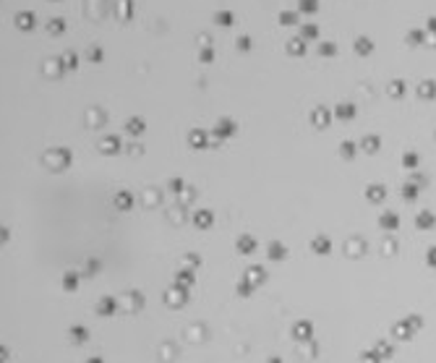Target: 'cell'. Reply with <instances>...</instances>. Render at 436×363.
Wrapping results in <instances>:
<instances>
[{"mask_svg": "<svg viewBox=\"0 0 436 363\" xmlns=\"http://www.w3.org/2000/svg\"><path fill=\"white\" fill-rule=\"evenodd\" d=\"M269 363H282V361L277 358V355H274V358H269Z\"/></svg>", "mask_w": 436, "mask_h": 363, "instance_id": "cell-6", "label": "cell"}, {"mask_svg": "<svg viewBox=\"0 0 436 363\" xmlns=\"http://www.w3.org/2000/svg\"><path fill=\"white\" fill-rule=\"evenodd\" d=\"M87 363H102V361H99V358H89Z\"/></svg>", "mask_w": 436, "mask_h": 363, "instance_id": "cell-7", "label": "cell"}, {"mask_svg": "<svg viewBox=\"0 0 436 363\" xmlns=\"http://www.w3.org/2000/svg\"><path fill=\"white\" fill-rule=\"evenodd\" d=\"M238 246H240V251H251V248H254V240H246V238H243Z\"/></svg>", "mask_w": 436, "mask_h": 363, "instance_id": "cell-5", "label": "cell"}, {"mask_svg": "<svg viewBox=\"0 0 436 363\" xmlns=\"http://www.w3.org/2000/svg\"><path fill=\"white\" fill-rule=\"evenodd\" d=\"M71 340H73V342H84V340H87V329H84V327H73L71 329Z\"/></svg>", "mask_w": 436, "mask_h": 363, "instance_id": "cell-3", "label": "cell"}, {"mask_svg": "<svg viewBox=\"0 0 436 363\" xmlns=\"http://www.w3.org/2000/svg\"><path fill=\"white\" fill-rule=\"evenodd\" d=\"M311 332H313V327H311L308 321H298L295 329H293V337L298 340V342H308V340H311Z\"/></svg>", "mask_w": 436, "mask_h": 363, "instance_id": "cell-1", "label": "cell"}, {"mask_svg": "<svg viewBox=\"0 0 436 363\" xmlns=\"http://www.w3.org/2000/svg\"><path fill=\"white\" fill-rule=\"evenodd\" d=\"M316 350H319V347H316V342H313V340H308V345L298 347V353H301V355H305V358H308V361L313 358V355H316Z\"/></svg>", "mask_w": 436, "mask_h": 363, "instance_id": "cell-2", "label": "cell"}, {"mask_svg": "<svg viewBox=\"0 0 436 363\" xmlns=\"http://www.w3.org/2000/svg\"><path fill=\"white\" fill-rule=\"evenodd\" d=\"M112 308H115V303H112V300H102V306H99V314H110Z\"/></svg>", "mask_w": 436, "mask_h": 363, "instance_id": "cell-4", "label": "cell"}]
</instances>
